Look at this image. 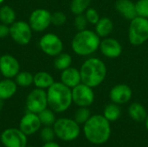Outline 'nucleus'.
<instances>
[{"label": "nucleus", "instance_id": "obj_38", "mask_svg": "<svg viewBox=\"0 0 148 147\" xmlns=\"http://www.w3.org/2000/svg\"><path fill=\"white\" fill-rule=\"evenodd\" d=\"M145 125H146V128L148 130V114L147 119H146V120H145Z\"/></svg>", "mask_w": 148, "mask_h": 147}, {"label": "nucleus", "instance_id": "obj_9", "mask_svg": "<svg viewBox=\"0 0 148 147\" xmlns=\"http://www.w3.org/2000/svg\"><path fill=\"white\" fill-rule=\"evenodd\" d=\"M39 47L44 54L49 56H56L62 52L63 42L57 35L47 33L41 37Z\"/></svg>", "mask_w": 148, "mask_h": 147}, {"label": "nucleus", "instance_id": "obj_19", "mask_svg": "<svg viewBox=\"0 0 148 147\" xmlns=\"http://www.w3.org/2000/svg\"><path fill=\"white\" fill-rule=\"evenodd\" d=\"M17 90V84L15 81L4 78L0 81V100L6 101L12 98Z\"/></svg>", "mask_w": 148, "mask_h": 147}, {"label": "nucleus", "instance_id": "obj_39", "mask_svg": "<svg viewBox=\"0 0 148 147\" xmlns=\"http://www.w3.org/2000/svg\"><path fill=\"white\" fill-rule=\"evenodd\" d=\"M3 2H4V0H0V5H1Z\"/></svg>", "mask_w": 148, "mask_h": 147}, {"label": "nucleus", "instance_id": "obj_16", "mask_svg": "<svg viewBox=\"0 0 148 147\" xmlns=\"http://www.w3.org/2000/svg\"><path fill=\"white\" fill-rule=\"evenodd\" d=\"M100 49L103 55L110 59L118 58L122 53V46L120 42L111 37H105L101 41Z\"/></svg>", "mask_w": 148, "mask_h": 147}, {"label": "nucleus", "instance_id": "obj_15", "mask_svg": "<svg viewBox=\"0 0 148 147\" xmlns=\"http://www.w3.org/2000/svg\"><path fill=\"white\" fill-rule=\"evenodd\" d=\"M132 95L133 91L131 88L124 83L115 85L112 88L109 93V97L112 102L118 105L127 103L132 99Z\"/></svg>", "mask_w": 148, "mask_h": 147}, {"label": "nucleus", "instance_id": "obj_7", "mask_svg": "<svg viewBox=\"0 0 148 147\" xmlns=\"http://www.w3.org/2000/svg\"><path fill=\"white\" fill-rule=\"evenodd\" d=\"M32 29L25 21H15L10 25V36L19 45H27L32 37Z\"/></svg>", "mask_w": 148, "mask_h": 147}, {"label": "nucleus", "instance_id": "obj_41", "mask_svg": "<svg viewBox=\"0 0 148 147\" xmlns=\"http://www.w3.org/2000/svg\"><path fill=\"white\" fill-rule=\"evenodd\" d=\"M0 136H1V133H0Z\"/></svg>", "mask_w": 148, "mask_h": 147}, {"label": "nucleus", "instance_id": "obj_30", "mask_svg": "<svg viewBox=\"0 0 148 147\" xmlns=\"http://www.w3.org/2000/svg\"><path fill=\"white\" fill-rule=\"evenodd\" d=\"M55 137H56V133H55L54 128L51 126H44V127L40 132V138L44 143L54 141Z\"/></svg>", "mask_w": 148, "mask_h": 147}, {"label": "nucleus", "instance_id": "obj_28", "mask_svg": "<svg viewBox=\"0 0 148 147\" xmlns=\"http://www.w3.org/2000/svg\"><path fill=\"white\" fill-rule=\"evenodd\" d=\"M91 0H72L70 3V10L75 15L83 14L89 7Z\"/></svg>", "mask_w": 148, "mask_h": 147}, {"label": "nucleus", "instance_id": "obj_20", "mask_svg": "<svg viewBox=\"0 0 148 147\" xmlns=\"http://www.w3.org/2000/svg\"><path fill=\"white\" fill-rule=\"evenodd\" d=\"M54 82H55V81H54L53 76L48 72L40 71V72H37L34 75L33 84L37 88L48 89Z\"/></svg>", "mask_w": 148, "mask_h": 147}, {"label": "nucleus", "instance_id": "obj_26", "mask_svg": "<svg viewBox=\"0 0 148 147\" xmlns=\"http://www.w3.org/2000/svg\"><path fill=\"white\" fill-rule=\"evenodd\" d=\"M15 81L17 86L22 88H27L33 84L34 75L27 71H20L15 77Z\"/></svg>", "mask_w": 148, "mask_h": 147}, {"label": "nucleus", "instance_id": "obj_5", "mask_svg": "<svg viewBox=\"0 0 148 147\" xmlns=\"http://www.w3.org/2000/svg\"><path fill=\"white\" fill-rule=\"evenodd\" d=\"M56 136L62 141H73L81 133L79 124L72 119L60 118L53 125Z\"/></svg>", "mask_w": 148, "mask_h": 147}, {"label": "nucleus", "instance_id": "obj_17", "mask_svg": "<svg viewBox=\"0 0 148 147\" xmlns=\"http://www.w3.org/2000/svg\"><path fill=\"white\" fill-rule=\"evenodd\" d=\"M61 82L70 88L71 89L76 87L77 85L82 83L80 70L72 67L62 70L61 74Z\"/></svg>", "mask_w": 148, "mask_h": 147}, {"label": "nucleus", "instance_id": "obj_10", "mask_svg": "<svg viewBox=\"0 0 148 147\" xmlns=\"http://www.w3.org/2000/svg\"><path fill=\"white\" fill-rule=\"evenodd\" d=\"M29 24L33 31L42 32L51 24V13L46 9H36L29 15Z\"/></svg>", "mask_w": 148, "mask_h": 147}, {"label": "nucleus", "instance_id": "obj_36", "mask_svg": "<svg viewBox=\"0 0 148 147\" xmlns=\"http://www.w3.org/2000/svg\"><path fill=\"white\" fill-rule=\"evenodd\" d=\"M42 147H61L59 144L56 143L55 141H50V142H46Z\"/></svg>", "mask_w": 148, "mask_h": 147}, {"label": "nucleus", "instance_id": "obj_29", "mask_svg": "<svg viewBox=\"0 0 148 147\" xmlns=\"http://www.w3.org/2000/svg\"><path fill=\"white\" fill-rule=\"evenodd\" d=\"M91 117V113L88 107H80L75 113V116H74V120L79 124H85L89 118Z\"/></svg>", "mask_w": 148, "mask_h": 147}, {"label": "nucleus", "instance_id": "obj_4", "mask_svg": "<svg viewBox=\"0 0 148 147\" xmlns=\"http://www.w3.org/2000/svg\"><path fill=\"white\" fill-rule=\"evenodd\" d=\"M100 36L90 29L78 31L72 39L71 47L73 51L82 56L90 55L100 48Z\"/></svg>", "mask_w": 148, "mask_h": 147}, {"label": "nucleus", "instance_id": "obj_27", "mask_svg": "<svg viewBox=\"0 0 148 147\" xmlns=\"http://www.w3.org/2000/svg\"><path fill=\"white\" fill-rule=\"evenodd\" d=\"M40 121L42 123V125L43 126H51L55 124L56 118V114L55 112L50 109V108H45L44 110H42V112H40L39 113H37Z\"/></svg>", "mask_w": 148, "mask_h": 147}, {"label": "nucleus", "instance_id": "obj_32", "mask_svg": "<svg viewBox=\"0 0 148 147\" xmlns=\"http://www.w3.org/2000/svg\"><path fill=\"white\" fill-rule=\"evenodd\" d=\"M67 21L66 15L62 11H56L51 14V24L55 26H62Z\"/></svg>", "mask_w": 148, "mask_h": 147}, {"label": "nucleus", "instance_id": "obj_13", "mask_svg": "<svg viewBox=\"0 0 148 147\" xmlns=\"http://www.w3.org/2000/svg\"><path fill=\"white\" fill-rule=\"evenodd\" d=\"M20 72V63L10 54L0 56V73L4 78L12 79Z\"/></svg>", "mask_w": 148, "mask_h": 147}, {"label": "nucleus", "instance_id": "obj_35", "mask_svg": "<svg viewBox=\"0 0 148 147\" xmlns=\"http://www.w3.org/2000/svg\"><path fill=\"white\" fill-rule=\"evenodd\" d=\"M10 36V26L4 23H0V38H4Z\"/></svg>", "mask_w": 148, "mask_h": 147}, {"label": "nucleus", "instance_id": "obj_6", "mask_svg": "<svg viewBox=\"0 0 148 147\" xmlns=\"http://www.w3.org/2000/svg\"><path fill=\"white\" fill-rule=\"evenodd\" d=\"M128 40L132 45L140 46L148 40V18L135 16L128 29Z\"/></svg>", "mask_w": 148, "mask_h": 147}, {"label": "nucleus", "instance_id": "obj_24", "mask_svg": "<svg viewBox=\"0 0 148 147\" xmlns=\"http://www.w3.org/2000/svg\"><path fill=\"white\" fill-rule=\"evenodd\" d=\"M16 21V12L10 5H3L0 8V22L10 25Z\"/></svg>", "mask_w": 148, "mask_h": 147}, {"label": "nucleus", "instance_id": "obj_40", "mask_svg": "<svg viewBox=\"0 0 148 147\" xmlns=\"http://www.w3.org/2000/svg\"><path fill=\"white\" fill-rule=\"evenodd\" d=\"M25 147H34V146H25Z\"/></svg>", "mask_w": 148, "mask_h": 147}, {"label": "nucleus", "instance_id": "obj_8", "mask_svg": "<svg viewBox=\"0 0 148 147\" xmlns=\"http://www.w3.org/2000/svg\"><path fill=\"white\" fill-rule=\"evenodd\" d=\"M26 107L29 112L39 113L48 107L47 91L42 88L33 89L26 98Z\"/></svg>", "mask_w": 148, "mask_h": 147}, {"label": "nucleus", "instance_id": "obj_25", "mask_svg": "<svg viewBox=\"0 0 148 147\" xmlns=\"http://www.w3.org/2000/svg\"><path fill=\"white\" fill-rule=\"evenodd\" d=\"M72 63V57L69 54L67 53H61L56 56L54 61V66L57 70H64L71 66Z\"/></svg>", "mask_w": 148, "mask_h": 147}, {"label": "nucleus", "instance_id": "obj_23", "mask_svg": "<svg viewBox=\"0 0 148 147\" xmlns=\"http://www.w3.org/2000/svg\"><path fill=\"white\" fill-rule=\"evenodd\" d=\"M121 110L118 104L114 102L107 105L103 110V116L110 122L117 120L121 117Z\"/></svg>", "mask_w": 148, "mask_h": 147}, {"label": "nucleus", "instance_id": "obj_3", "mask_svg": "<svg viewBox=\"0 0 148 147\" xmlns=\"http://www.w3.org/2000/svg\"><path fill=\"white\" fill-rule=\"evenodd\" d=\"M48 107L55 113H63L71 106L72 89L63 83L54 82L47 90Z\"/></svg>", "mask_w": 148, "mask_h": 147}, {"label": "nucleus", "instance_id": "obj_37", "mask_svg": "<svg viewBox=\"0 0 148 147\" xmlns=\"http://www.w3.org/2000/svg\"><path fill=\"white\" fill-rule=\"evenodd\" d=\"M3 101L0 100V111L3 109Z\"/></svg>", "mask_w": 148, "mask_h": 147}, {"label": "nucleus", "instance_id": "obj_34", "mask_svg": "<svg viewBox=\"0 0 148 147\" xmlns=\"http://www.w3.org/2000/svg\"><path fill=\"white\" fill-rule=\"evenodd\" d=\"M88 23V20H87L84 14L76 15V16L75 18V28H76V29L78 31L86 29V27H87Z\"/></svg>", "mask_w": 148, "mask_h": 147}, {"label": "nucleus", "instance_id": "obj_12", "mask_svg": "<svg viewBox=\"0 0 148 147\" xmlns=\"http://www.w3.org/2000/svg\"><path fill=\"white\" fill-rule=\"evenodd\" d=\"M0 140L4 147H25L28 139L20 129L7 128L1 133Z\"/></svg>", "mask_w": 148, "mask_h": 147}, {"label": "nucleus", "instance_id": "obj_21", "mask_svg": "<svg viewBox=\"0 0 148 147\" xmlns=\"http://www.w3.org/2000/svg\"><path fill=\"white\" fill-rule=\"evenodd\" d=\"M114 29L113 21L108 17H101L95 24V33L100 37H107Z\"/></svg>", "mask_w": 148, "mask_h": 147}, {"label": "nucleus", "instance_id": "obj_31", "mask_svg": "<svg viewBox=\"0 0 148 147\" xmlns=\"http://www.w3.org/2000/svg\"><path fill=\"white\" fill-rule=\"evenodd\" d=\"M137 16L148 18V0H138L135 3Z\"/></svg>", "mask_w": 148, "mask_h": 147}, {"label": "nucleus", "instance_id": "obj_1", "mask_svg": "<svg viewBox=\"0 0 148 147\" xmlns=\"http://www.w3.org/2000/svg\"><path fill=\"white\" fill-rule=\"evenodd\" d=\"M83 133L86 139L94 145L106 143L111 135V126L103 115L95 114L83 126Z\"/></svg>", "mask_w": 148, "mask_h": 147}, {"label": "nucleus", "instance_id": "obj_33", "mask_svg": "<svg viewBox=\"0 0 148 147\" xmlns=\"http://www.w3.org/2000/svg\"><path fill=\"white\" fill-rule=\"evenodd\" d=\"M84 15H85L88 23L95 25L98 23V21L100 20V15L97 12V10H95L94 8H88L87 10L85 11Z\"/></svg>", "mask_w": 148, "mask_h": 147}, {"label": "nucleus", "instance_id": "obj_18", "mask_svg": "<svg viewBox=\"0 0 148 147\" xmlns=\"http://www.w3.org/2000/svg\"><path fill=\"white\" fill-rule=\"evenodd\" d=\"M115 9L124 18L130 21L137 16L135 3L131 0H117L115 2Z\"/></svg>", "mask_w": 148, "mask_h": 147}, {"label": "nucleus", "instance_id": "obj_14", "mask_svg": "<svg viewBox=\"0 0 148 147\" xmlns=\"http://www.w3.org/2000/svg\"><path fill=\"white\" fill-rule=\"evenodd\" d=\"M42 123L36 113L27 112L20 120L19 129L27 136L36 133L41 128Z\"/></svg>", "mask_w": 148, "mask_h": 147}, {"label": "nucleus", "instance_id": "obj_11", "mask_svg": "<svg viewBox=\"0 0 148 147\" xmlns=\"http://www.w3.org/2000/svg\"><path fill=\"white\" fill-rule=\"evenodd\" d=\"M72 100L73 102L80 107H88L95 101V93L93 88L86 84L80 83L72 88Z\"/></svg>", "mask_w": 148, "mask_h": 147}, {"label": "nucleus", "instance_id": "obj_2", "mask_svg": "<svg viewBox=\"0 0 148 147\" xmlns=\"http://www.w3.org/2000/svg\"><path fill=\"white\" fill-rule=\"evenodd\" d=\"M107 67L99 58L92 57L87 59L80 68L82 83L96 88L100 86L107 76Z\"/></svg>", "mask_w": 148, "mask_h": 147}, {"label": "nucleus", "instance_id": "obj_22", "mask_svg": "<svg viewBox=\"0 0 148 147\" xmlns=\"http://www.w3.org/2000/svg\"><path fill=\"white\" fill-rule=\"evenodd\" d=\"M128 113L132 120L136 122H143L147 117V112L143 105L140 103H132L128 108Z\"/></svg>", "mask_w": 148, "mask_h": 147}]
</instances>
